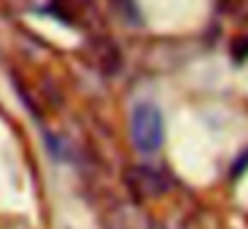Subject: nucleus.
<instances>
[{
	"label": "nucleus",
	"mask_w": 248,
	"mask_h": 229,
	"mask_svg": "<svg viewBox=\"0 0 248 229\" xmlns=\"http://www.w3.org/2000/svg\"><path fill=\"white\" fill-rule=\"evenodd\" d=\"M166 138V125H163V115L155 104L141 101L131 112V141L139 152L152 154L163 147Z\"/></svg>",
	"instance_id": "f257e3e1"
}]
</instances>
